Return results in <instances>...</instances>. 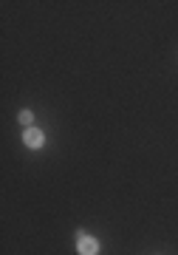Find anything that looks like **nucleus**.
Masks as SVG:
<instances>
[{
    "instance_id": "3",
    "label": "nucleus",
    "mask_w": 178,
    "mask_h": 255,
    "mask_svg": "<svg viewBox=\"0 0 178 255\" xmlns=\"http://www.w3.org/2000/svg\"><path fill=\"white\" fill-rule=\"evenodd\" d=\"M31 119H34L31 111H20V114H17V122H20V125H26V128H31Z\"/></svg>"
},
{
    "instance_id": "1",
    "label": "nucleus",
    "mask_w": 178,
    "mask_h": 255,
    "mask_svg": "<svg viewBox=\"0 0 178 255\" xmlns=\"http://www.w3.org/2000/svg\"><path fill=\"white\" fill-rule=\"evenodd\" d=\"M77 253L80 255H96L99 253V241L93 236H88L85 230L77 233Z\"/></svg>"
},
{
    "instance_id": "2",
    "label": "nucleus",
    "mask_w": 178,
    "mask_h": 255,
    "mask_svg": "<svg viewBox=\"0 0 178 255\" xmlns=\"http://www.w3.org/2000/svg\"><path fill=\"white\" fill-rule=\"evenodd\" d=\"M23 142H26V147H31V150H40V147L45 145V133L40 128H26V130H23Z\"/></svg>"
}]
</instances>
